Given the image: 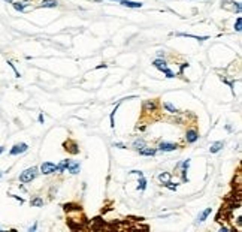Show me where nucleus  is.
Here are the masks:
<instances>
[{"label":"nucleus","instance_id":"f8f14e48","mask_svg":"<svg viewBox=\"0 0 242 232\" xmlns=\"http://www.w3.org/2000/svg\"><path fill=\"white\" fill-rule=\"evenodd\" d=\"M40 8H57L58 2L57 0H42V3L39 5Z\"/></svg>","mask_w":242,"mask_h":232},{"label":"nucleus","instance_id":"7c9ffc66","mask_svg":"<svg viewBox=\"0 0 242 232\" xmlns=\"http://www.w3.org/2000/svg\"><path fill=\"white\" fill-rule=\"evenodd\" d=\"M220 231H221V232H229V228H223V226H221V229H220Z\"/></svg>","mask_w":242,"mask_h":232},{"label":"nucleus","instance_id":"20e7f679","mask_svg":"<svg viewBox=\"0 0 242 232\" xmlns=\"http://www.w3.org/2000/svg\"><path fill=\"white\" fill-rule=\"evenodd\" d=\"M197 139H199V132H197L196 129H190V130L185 132V141H187L188 144L196 142Z\"/></svg>","mask_w":242,"mask_h":232},{"label":"nucleus","instance_id":"c85d7f7f","mask_svg":"<svg viewBox=\"0 0 242 232\" xmlns=\"http://www.w3.org/2000/svg\"><path fill=\"white\" fill-rule=\"evenodd\" d=\"M37 120H39V123H44V121H45V118H44V114H39Z\"/></svg>","mask_w":242,"mask_h":232},{"label":"nucleus","instance_id":"6e6552de","mask_svg":"<svg viewBox=\"0 0 242 232\" xmlns=\"http://www.w3.org/2000/svg\"><path fill=\"white\" fill-rule=\"evenodd\" d=\"M212 213V208H206V210H203L200 214H199V217H197V220H196V225H199V223H202V222H205L208 219V216Z\"/></svg>","mask_w":242,"mask_h":232},{"label":"nucleus","instance_id":"412c9836","mask_svg":"<svg viewBox=\"0 0 242 232\" xmlns=\"http://www.w3.org/2000/svg\"><path fill=\"white\" fill-rule=\"evenodd\" d=\"M163 106H164V108H166L169 112H172V114H176V112H178V109H176V108H175V106H173L171 102H164V104H163Z\"/></svg>","mask_w":242,"mask_h":232},{"label":"nucleus","instance_id":"c756f323","mask_svg":"<svg viewBox=\"0 0 242 232\" xmlns=\"http://www.w3.org/2000/svg\"><path fill=\"white\" fill-rule=\"evenodd\" d=\"M36 228H37V223H35L33 226H30V228H29V231H30V232H35V231H36Z\"/></svg>","mask_w":242,"mask_h":232},{"label":"nucleus","instance_id":"2eb2a0df","mask_svg":"<svg viewBox=\"0 0 242 232\" xmlns=\"http://www.w3.org/2000/svg\"><path fill=\"white\" fill-rule=\"evenodd\" d=\"M156 108H157V104H156V100H145V102H144V109H145V111H148V109L154 111Z\"/></svg>","mask_w":242,"mask_h":232},{"label":"nucleus","instance_id":"0eeeda50","mask_svg":"<svg viewBox=\"0 0 242 232\" xmlns=\"http://www.w3.org/2000/svg\"><path fill=\"white\" fill-rule=\"evenodd\" d=\"M120 3H121L123 6H126V8H133V9H138V8H142V6H144L142 2H132V0H121Z\"/></svg>","mask_w":242,"mask_h":232},{"label":"nucleus","instance_id":"72a5a7b5","mask_svg":"<svg viewBox=\"0 0 242 232\" xmlns=\"http://www.w3.org/2000/svg\"><path fill=\"white\" fill-rule=\"evenodd\" d=\"M3 2H6V3H12L13 0H3Z\"/></svg>","mask_w":242,"mask_h":232},{"label":"nucleus","instance_id":"5701e85b","mask_svg":"<svg viewBox=\"0 0 242 232\" xmlns=\"http://www.w3.org/2000/svg\"><path fill=\"white\" fill-rule=\"evenodd\" d=\"M118 106H120V104L115 105L114 111H112V112H111V116H109V118H111V128H112V129L115 128V121H114V117H115V112H117V109H118Z\"/></svg>","mask_w":242,"mask_h":232},{"label":"nucleus","instance_id":"ddd939ff","mask_svg":"<svg viewBox=\"0 0 242 232\" xmlns=\"http://www.w3.org/2000/svg\"><path fill=\"white\" fill-rule=\"evenodd\" d=\"M224 147V142L223 141H217V142H214L212 145H211V148H209V151L212 153V154H215V153H218L221 148Z\"/></svg>","mask_w":242,"mask_h":232},{"label":"nucleus","instance_id":"f704fd0d","mask_svg":"<svg viewBox=\"0 0 242 232\" xmlns=\"http://www.w3.org/2000/svg\"><path fill=\"white\" fill-rule=\"evenodd\" d=\"M2 177H3V172H2V171H0V178H2Z\"/></svg>","mask_w":242,"mask_h":232},{"label":"nucleus","instance_id":"aec40b11","mask_svg":"<svg viewBox=\"0 0 242 232\" xmlns=\"http://www.w3.org/2000/svg\"><path fill=\"white\" fill-rule=\"evenodd\" d=\"M159 180H160L161 183L164 184V183L171 181V174H169V172H161V174L159 175Z\"/></svg>","mask_w":242,"mask_h":232},{"label":"nucleus","instance_id":"7ed1b4c3","mask_svg":"<svg viewBox=\"0 0 242 232\" xmlns=\"http://www.w3.org/2000/svg\"><path fill=\"white\" fill-rule=\"evenodd\" d=\"M56 163L52 162H44L40 165V174L44 175H49V174H54L56 172Z\"/></svg>","mask_w":242,"mask_h":232},{"label":"nucleus","instance_id":"f3484780","mask_svg":"<svg viewBox=\"0 0 242 232\" xmlns=\"http://www.w3.org/2000/svg\"><path fill=\"white\" fill-rule=\"evenodd\" d=\"M176 36H184V37H193V39H197V41H206L208 36H194L190 35V33H176Z\"/></svg>","mask_w":242,"mask_h":232},{"label":"nucleus","instance_id":"c9c22d12","mask_svg":"<svg viewBox=\"0 0 242 232\" xmlns=\"http://www.w3.org/2000/svg\"><path fill=\"white\" fill-rule=\"evenodd\" d=\"M111 2H121V0H111Z\"/></svg>","mask_w":242,"mask_h":232},{"label":"nucleus","instance_id":"a878e982","mask_svg":"<svg viewBox=\"0 0 242 232\" xmlns=\"http://www.w3.org/2000/svg\"><path fill=\"white\" fill-rule=\"evenodd\" d=\"M164 186H166L167 189H171V190H176V187H178L176 184H173L172 181H167V183H164Z\"/></svg>","mask_w":242,"mask_h":232},{"label":"nucleus","instance_id":"393cba45","mask_svg":"<svg viewBox=\"0 0 242 232\" xmlns=\"http://www.w3.org/2000/svg\"><path fill=\"white\" fill-rule=\"evenodd\" d=\"M8 65H9V66H11V69L13 70V72H15V77H17V78H20V77H21V75H20V72H18V70H17V68H15V65H13V63H12V61H8Z\"/></svg>","mask_w":242,"mask_h":232},{"label":"nucleus","instance_id":"bb28decb","mask_svg":"<svg viewBox=\"0 0 242 232\" xmlns=\"http://www.w3.org/2000/svg\"><path fill=\"white\" fill-rule=\"evenodd\" d=\"M233 5H235V6H233V9H235V11H236V14H241V3H239V2H236V3H233Z\"/></svg>","mask_w":242,"mask_h":232},{"label":"nucleus","instance_id":"f257e3e1","mask_svg":"<svg viewBox=\"0 0 242 232\" xmlns=\"http://www.w3.org/2000/svg\"><path fill=\"white\" fill-rule=\"evenodd\" d=\"M37 168L36 166H32V168H27V169H24L23 172L20 174V181L21 183H32L33 180L36 178V175H37Z\"/></svg>","mask_w":242,"mask_h":232},{"label":"nucleus","instance_id":"1a4fd4ad","mask_svg":"<svg viewBox=\"0 0 242 232\" xmlns=\"http://www.w3.org/2000/svg\"><path fill=\"white\" fill-rule=\"evenodd\" d=\"M156 153H157V148H150V147H147V145L139 150V154H140V156H156Z\"/></svg>","mask_w":242,"mask_h":232},{"label":"nucleus","instance_id":"cd10ccee","mask_svg":"<svg viewBox=\"0 0 242 232\" xmlns=\"http://www.w3.org/2000/svg\"><path fill=\"white\" fill-rule=\"evenodd\" d=\"M114 147H117V148H121V150L127 148V147L124 145V144H123V142H114Z\"/></svg>","mask_w":242,"mask_h":232},{"label":"nucleus","instance_id":"f03ea898","mask_svg":"<svg viewBox=\"0 0 242 232\" xmlns=\"http://www.w3.org/2000/svg\"><path fill=\"white\" fill-rule=\"evenodd\" d=\"M27 150H29V145H27L25 142H20V144H15L11 150H9V154H11V156H18V154L25 153Z\"/></svg>","mask_w":242,"mask_h":232},{"label":"nucleus","instance_id":"9b49d317","mask_svg":"<svg viewBox=\"0 0 242 232\" xmlns=\"http://www.w3.org/2000/svg\"><path fill=\"white\" fill-rule=\"evenodd\" d=\"M81 169V165L78 162H69V166H67V171H69L70 174H78Z\"/></svg>","mask_w":242,"mask_h":232},{"label":"nucleus","instance_id":"dca6fc26","mask_svg":"<svg viewBox=\"0 0 242 232\" xmlns=\"http://www.w3.org/2000/svg\"><path fill=\"white\" fill-rule=\"evenodd\" d=\"M30 205L32 207H44V199L40 196H35L30 201Z\"/></svg>","mask_w":242,"mask_h":232},{"label":"nucleus","instance_id":"4be33fe9","mask_svg":"<svg viewBox=\"0 0 242 232\" xmlns=\"http://www.w3.org/2000/svg\"><path fill=\"white\" fill-rule=\"evenodd\" d=\"M66 147H69V148H66V150H69L72 154H78V153H79V150H78V145H76L75 142H72L70 145H67V144H66Z\"/></svg>","mask_w":242,"mask_h":232},{"label":"nucleus","instance_id":"b1692460","mask_svg":"<svg viewBox=\"0 0 242 232\" xmlns=\"http://www.w3.org/2000/svg\"><path fill=\"white\" fill-rule=\"evenodd\" d=\"M235 30H236L238 33L242 30V18H241V17H238V18H236V21H235Z\"/></svg>","mask_w":242,"mask_h":232},{"label":"nucleus","instance_id":"a211bd4d","mask_svg":"<svg viewBox=\"0 0 242 232\" xmlns=\"http://www.w3.org/2000/svg\"><path fill=\"white\" fill-rule=\"evenodd\" d=\"M138 189H139V190H142V192L147 189V180H145V177H144V175H140V177H139Z\"/></svg>","mask_w":242,"mask_h":232},{"label":"nucleus","instance_id":"39448f33","mask_svg":"<svg viewBox=\"0 0 242 232\" xmlns=\"http://www.w3.org/2000/svg\"><path fill=\"white\" fill-rule=\"evenodd\" d=\"M152 66H154L156 69L161 70V72H164V70L167 69V63H166V60H164V58H161V57L156 58V60L152 61Z\"/></svg>","mask_w":242,"mask_h":232},{"label":"nucleus","instance_id":"4468645a","mask_svg":"<svg viewBox=\"0 0 242 232\" xmlns=\"http://www.w3.org/2000/svg\"><path fill=\"white\" fill-rule=\"evenodd\" d=\"M12 6H13V9L17 12H24L27 3H25V2H12Z\"/></svg>","mask_w":242,"mask_h":232},{"label":"nucleus","instance_id":"6ab92c4d","mask_svg":"<svg viewBox=\"0 0 242 232\" xmlns=\"http://www.w3.org/2000/svg\"><path fill=\"white\" fill-rule=\"evenodd\" d=\"M147 144H145V141L144 139H136L135 142H133V148H136V150H140V148H144Z\"/></svg>","mask_w":242,"mask_h":232},{"label":"nucleus","instance_id":"9d476101","mask_svg":"<svg viewBox=\"0 0 242 232\" xmlns=\"http://www.w3.org/2000/svg\"><path fill=\"white\" fill-rule=\"evenodd\" d=\"M69 162H70V160H67V159L61 160V162H60V163L57 165V166H56V172H58V174L64 172V171L67 169V166H69Z\"/></svg>","mask_w":242,"mask_h":232},{"label":"nucleus","instance_id":"473e14b6","mask_svg":"<svg viewBox=\"0 0 242 232\" xmlns=\"http://www.w3.org/2000/svg\"><path fill=\"white\" fill-rule=\"evenodd\" d=\"M3 151H5V147H0V154H2Z\"/></svg>","mask_w":242,"mask_h":232},{"label":"nucleus","instance_id":"2f4dec72","mask_svg":"<svg viewBox=\"0 0 242 232\" xmlns=\"http://www.w3.org/2000/svg\"><path fill=\"white\" fill-rule=\"evenodd\" d=\"M102 68H106V65H99V66H97L96 69H102Z\"/></svg>","mask_w":242,"mask_h":232},{"label":"nucleus","instance_id":"423d86ee","mask_svg":"<svg viewBox=\"0 0 242 232\" xmlns=\"http://www.w3.org/2000/svg\"><path fill=\"white\" fill-rule=\"evenodd\" d=\"M178 147H176V144H173V142H166V141H163L159 144V150L160 151H173L176 150Z\"/></svg>","mask_w":242,"mask_h":232}]
</instances>
